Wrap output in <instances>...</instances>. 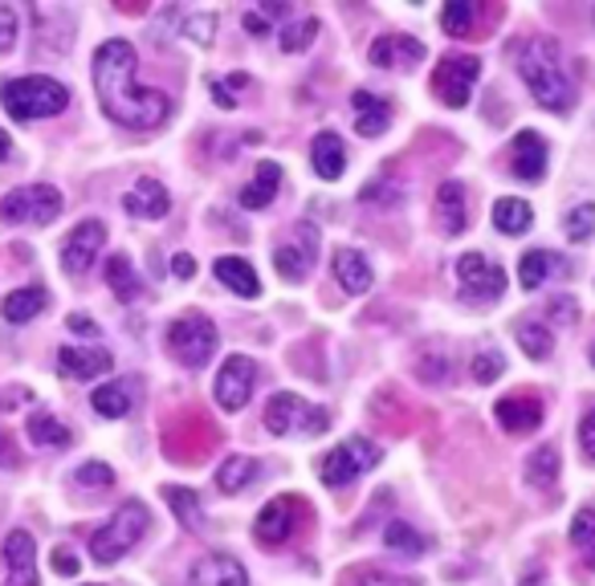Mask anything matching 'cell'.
I'll use <instances>...</instances> for the list:
<instances>
[{
    "mask_svg": "<svg viewBox=\"0 0 595 586\" xmlns=\"http://www.w3.org/2000/svg\"><path fill=\"white\" fill-rule=\"evenodd\" d=\"M135 70H140V58H135V45L123 38L102 41L99 53H94V90H99V106L106 119H114L119 126H131V131H155L164 126L172 102L160 94V90H143L135 82Z\"/></svg>",
    "mask_w": 595,
    "mask_h": 586,
    "instance_id": "6da1fadb",
    "label": "cell"
},
{
    "mask_svg": "<svg viewBox=\"0 0 595 586\" xmlns=\"http://www.w3.org/2000/svg\"><path fill=\"white\" fill-rule=\"evenodd\" d=\"M519 74L526 82V90L534 94V102L551 114H571L575 111V82L563 70L558 45L551 38H534L522 45L519 53Z\"/></svg>",
    "mask_w": 595,
    "mask_h": 586,
    "instance_id": "7a4b0ae2",
    "label": "cell"
},
{
    "mask_svg": "<svg viewBox=\"0 0 595 586\" xmlns=\"http://www.w3.org/2000/svg\"><path fill=\"white\" fill-rule=\"evenodd\" d=\"M0 102H4V111L13 114V119L29 123V119H53V114H62L70 106V90L58 78L29 74L4 82L0 86Z\"/></svg>",
    "mask_w": 595,
    "mask_h": 586,
    "instance_id": "3957f363",
    "label": "cell"
},
{
    "mask_svg": "<svg viewBox=\"0 0 595 586\" xmlns=\"http://www.w3.org/2000/svg\"><path fill=\"white\" fill-rule=\"evenodd\" d=\"M147 522H152V513H147L143 501H123V505L114 510L111 522L90 537V554H94V562H99V566H111V562H119L127 549H135V542L147 534Z\"/></svg>",
    "mask_w": 595,
    "mask_h": 586,
    "instance_id": "277c9868",
    "label": "cell"
},
{
    "mask_svg": "<svg viewBox=\"0 0 595 586\" xmlns=\"http://www.w3.org/2000/svg\"><path fill=\"white\" fill-rule=\"evenodd\" d=\"M261 424H266L274 436H294V432H302V436H322V432L330 428V412L327 408L306 403L302 395H294V391H278V395L266 403V420H261Z\"/></svg>",
    "mask_w": 595,
    "mask_h": 586,
    "instance_id": "5b68a950",
    "label": "cell"
},
{
    "mask_svg": "<svg viewBox=\"0 0 595 586\" xmlns=\"http://www.w3.org/2000/svg\"><path fill=\"white\" fill-rule=\"evenodd\" d=\"M380 456H383L380 444H371L368 436H351V440H342L339 449H330V456H322L318 476H322L327 489H347L355 476H363L368 469H376Z\"/></svg>",
    "mask_w": 595,
    "mask_h": 586,
    "instance_id": "8992f818",
    "label": "cell"
},
{
    "mask_svg": "<svg viewBox=\"0 0 595 586\" xmlns=\"http://www.w3.org/2000/svg\"><path fill=\"white\" fill-rule=\"evenodd\" d=\"M58 216H62V196L50 184L13 187L0 201V220L4 225H53Z\"/></svg>",
    "mask_w": 595,
    "mask_h": 586,
    "instance_id": "52a82bcc",
    "label": "cell"
},
{
    "mask_svg": "<svg viewBox=\"0 0 595 586\" xmlns=\"http://www.w3.org/2000/svg\"><path fill=\"white\" fill-rule=\"evenodd\" d=\"M216 342H220V335L204 313H184L167 326V347L184 367H204L216 354Z\"/></svg>",
    "mask_w": 595,
    "mask_h": 586,
    "instance_id": "ba28073f",
    "label": "cell"
},
{
    "mask_svg": "<svg viewBox=\"0 0 595 586\" xmlns=\"http://www.w3.org/2000/svg\"><path fill=\"white\" fill-rule=\"evenodd\" d=\"M478 78H482V62L473 58V53H449L441 58V65L432 70V94L444 102V106H453L461 111L478 86Z\"/></svg>",
    "mask_w": 595,
    "mask_h": 586,
    "instance_id": "9c48e42d",
    "label": "cell"
},
{
    "mask_svg": "<svg viewBox=\"0 0 595 586\" xmlns=\"http://www.w3.org/2000/svg\"><path fill=\"white\" fill-rule=\"evenodd\" d=\"M456 281H461V294L473 301H497L506 294V269L482 253H465L456 261Z\"/></svg>",
    "mask_w": 595,
    "mask_h": 586,
    "instance_id": "30bf717a",
    "label": "cell"
},
{
    "mask_svg": "<svg viewBox=\"0 0 595 586\" xmlns=\"http://www.w3.org/2000/svg\"><path fill=\"white\" fill-rule=\"evenodd\" d=\"M254 383H257V362L249 354H233V359L220 367L216 374V403L225 408V412H242L249 395H254Z\"/></svg>",
    "mask_w": 595,
    "mask_h": 586,
    "instance_id": "8fae6325",
    "label": "cell"
},
{
    "mask_svg": "<svg viewBox=\"0 0 595 586\" xmlns=\"http://www.w3.org/2000/svg\"><path fill=\"white\" fill-rule=\"evenodd\" d=\"M0 570H4V586H38V542L25 530H13L4 537Z\"/></svg>",
    "mask_w": 595,
    "mask_h": 586,
    "instance_id": "7c38bea8",
    "label": "cell"
},
{
    "mask_svg": "<svg viewBox=\"0 0 595 586\" xmlns=\"http://www.w3.org/2000/svg\"><path fill=\"white\" fill-rule=\"evenodd\" d=\"M298 513H302V501L298 497H274L266 510L257 513V525H254V537L261 546H286L298 530Z\"/></svg>",
    "mask_w": 595,
    "mask_h": 586,
    "instance_id": "4fadbf2b",
    "label": "cell"
},
{
    "mask_svg": "<svg viewBox=\"0 0 595 586\" xmlns=\"http://www.w3.org/2000/svg\"><path fill=\"white\" fill-rule=\"evenodd\" d=\"M102 245H106V225H102V220H82V225L70 233V240L62 245V269L70 277H82L90 265H94Z\"/></svg>",
    "mask_w": 595,
    "mask_h": 586,
    "instance_id": "5bb4252c",
    "label": "cell"
},
{
    "mask_svg": "<svg viewBox=\"0 0 595 586\" xmlns=\"http://www.w3.org/2000/svg\"><path fill=\"white\" fill-rule=\"evenodd\" d=\"M510 172L526 179V184H538L546 175V138L538 131H519L514 143H510Z\"/></svg>",
    "mask_w": 595,
    "mask_h": 586,
    "instance_id": "9a60e30c",
    "label": "cell"
},
{
    "mask_svg": "<svg viewBox=\"0 0 595 586\" xmlns=\"http://www.w3.org/2000/svg\"><path fill=\"white\" fill-rule=\"evenodd\" d=\"M188 586H249V574L233 554H204L188 570Z\"/></svg>",
    "mask_w": 595,
    "mask_h": 586,
    "instance_id": "2e32d148",
    "label": "cell"
},
{
    "mask_svg": "<svg viewBox=\"0 0 595 586\" xmlns=\"http://www.w3.org/2000/svg\"><path fill=\"white\" fill-rule=\"evenodd\" d=\"M302 228V249L298 245H278L274 249V269H278L281 281H302L310 274V261H315L318 253V233L315 225H298Z\"/></svg>",
    "mask_w": 595,
    "mask_h": 586,
    "instance_id": "e0dca14e",
    "label": "cell"
},
{
    "mask_svg": "<svg viewBox=\"0 0 595 586\" xmlns=\"http://www.w3.org/2000/svg\"><path fill=\"white\" fill-rule=\"evenodd\" d=\"M351 106H355V126H359V135L380 138L383 131H388V123H392V102L380 99V94H371V90H355Z\"/></svg>",
    "mask_w": 595,
    "mask_h": 586,
    "instance_id": "ac0fdd59",
    "label": "cell"
},
{
    "mask_svg": "<svg viewBox=\"0 0 595 586\" xmlns=\"http://www.w3.org/2000/svg\"><path fill=\"white\" fill-rule=\"evenodd\" d=\"M424 45L417 38H408V33H388V38L371 41L368 50V62L371 65H417L424 62Z\"/></svg>",
    "mask_w": 595,
    "mask_h": 586,
    "instance_id": "d6986e66",
    "label": "cell"
},
{
    "mask_svg": "<svg viewBox=\"0 0 595 586\" xmlns=\"http://www.w3.org/2000/svg\"><path fill=\"white\" fill-rule=\"evenodd\" d=\"M114 367V359L106 350H94V347H65L58 354V371L65 379H99Z\"/></svg>",
    "mask_w": 595,
    "mask_h": 586,
    "instance_id": "ffe728a7",
    "label": "cell"
},
{
    "mask_svg": "<svg viewBox=\"0 0 595 586\" xmlns=\"http://www.w3.org/2000/svg\"><path fill=\"white\" fill-rule=\"evenodd\" d=\"M123 208H127L131 216H143V220H160V216H167V208H172V196H167V187L160 184V179H140V184L123 196Z\"/></svg>",
    "mask_w": 595,
    "mask_h": 586,
    "instance_id": "44dd1931",
    "label": "cell"
},
{
    "mask_svg": "<svg viewBox=\"0 0 595 586\" xmlns=\"http://www.w3.org/2000/svg\"><path fill=\"white\" fill-rule=\"evenodd\" d=\"M494 415L506 432H534L543 424V403L534 395H506V400H497Z\"/></svg>",
    "mask_w": 595,
    "mask_h": 586,
    "instance_id": "7402d4cb",
    "label": "cell"
},
{
    "mask_svg": "<svg viewBox=\"0 0 595 586\" xmlns=\"http://www.w3.org/2000/svg\"><path fill=\"white\" fill-rule=\"evenodd\" d=\"M465 187L456 184V179H444L437 187V225H441L444 237H456V233H465Z\"/></svg>",
    "mask_w": 595,
    "mask_h": 586,
    "instance_id": "603a6c76",
    "label": "cell"
},
{
    "mask_svg": "<svg viewBox=\"0 0 595 586\" xmlns=\"http://www.w3.org/2000/svg\"><path fill=\"white\" fill-rule=\"evenodd\" d=\"M310 163H315L318 179H342V172H347V147H342V138L335 135V131L315 135V143H310Z\"/></svg>",
    "mask_w": 595,
    "mask_h": 586,
    "instance_id": "cb8c5ba5",
    "label": "cell"
},
{
    "mask_svg": "<svg viewBox=\"0 0 595 586\" xmlns=\"http://www.w3.org/2000/svg\"><path fill=\"white\" fill-rule=\"evenodd\" d=\"M278 187H281V167H278V163L266 160V163H257L254 184H245L242 192H237V201H242V208L257 213V208H269V204H274Z\"/></svg>",
    "mask_w": 595,
    "mask_h": 586,
    "instance_id": "d4e9b609",
    "label": "cell"
},
{
    "mask_svg": "<svg viewBox=\"0 0 595 586\" xmlns=\"http://www.w3.org/2000/svg\"><path fill=\"white\" fill-rule=\"evenodd\" d=\"M330 269H335V277H339V286L347 289V294H368L371 289V265L363 261V253L355 249H339L335 257H330Z\"/></svg>",
    "mask_w": 595,
    "mask_h": 586,
    "instance_id": "484cf974",
    "label": "cell"
},
{
    "mask_svg": "<svg viewBox=\"0 0 595 586\" xmlns=\"http://www.w3.org/2000/svg\"><path fill=\"white\" fill-rule=\"evenodd\" d=\"M213 274H216V281L225 289H233L237 298H257V274H254V265L245 261V257H216V265H213Z\"/></svg>",
    "mask_w": 595,
    "mask_h": 586,
    "instance_id": "4316f807",
    "label": "cell"
},
{
    "mask_svg": "<svg viewBox=\"0 0 595 586\" xmlns=\"http://www.w3.org/2000/svg\"><path fill=\"white\" fill-rule=\"evenodd\" d=\"M90 403H94V412L106 415V420L127 415L131 403H135V379H114V383H102L99 391L90 395Z\"/></svg>",
    "mask_w": 595,
    "mask_h": 586,
    "instance_id": "83f0119b",
    "label": "cell"
},
{
    "mask_svg": "<svg viewBox=\"0 0 595 586\" xmlns=\"http://www.w3.org/2000/svg\"><path fill=\"white\" fill-rule=\"evenodd\" d=\"M45 301H50V294L41 286H25V289H17V294H9V298L0 301V313H4V322H29V318H38L41 310H45Z\"/></svg>",
    "mask_w": 595,
    "mask_h": 586,
    "instance_id": "f1b7e54d",
    "label": "cell"
},
{
    "mask_svg": "<svg viewBox=\"0 0 595 586\" xmlns=\"http://www.w3.org/2000/svg\"><path fill=\"white\" fill-rule=\"evenodd\" d=\"M106 286L119 301H135L140 298V277H135V265L123 257V253H114L111 261H106Z\"/></svg>",
    "mask_w": 595,
    "mask_h": 586,
    "instance_id": "f546056e",
    "label": "cell"
},
{
    "mask_svg": "<svg viewBox=\"0 0 595 586\" xmlns=\"http://www.w3.org/2000/svg\"><path fill=\"white\" fill-rule=\"evenodd\" d=\"M494 225L506 233V237H519V233H526V228L534 225V208L526 201H514V196H506V201L494 204Z\"/></svg>",
    "mask_w": 595,
    "mask_h": 586,
    "instance_id": "4dcf8cb0",
    "label": "cell"
},
{
    "mask_svg": "<svg viewBox=\"0 0 595 586\" xmlns=\"http://www.w3.org/2000/svg\"><path fill=\"white\" fill-rule=\"evenodd\" d=\"M558 481V449L555 444H543L526 456V485L534 489H551Z\"/></svg>",
    "mask_w": 595,
    "mask_h": 586,
    "instance_id": "1f68e13d",
    "label": "cell"
},
{
    "mask_svg": "<svg viewBox=\"0 0 595 586\" xmlns=\"http://www.w3.org/2000/svg\"><path fill=\"white\" fill-rule=\"evenodd\" d=\"M257 473H261V469H257L254 456H228V461L216 469V489H220V493H242Z\"/></svg>",
    "mask_w": 595,
    "mask_h": 586,
    "instance_id": "d6a6232c",
    "label": "cell"
},
{
    "mask_svg": "<svg viewBox=\"0 0 595 586\" xmlns=\"http://www.w3.org/2000/svg\"><path fill=\"white\" fill-rule=\"evenodd\" d=\"M563 257H555V253H546V249H534V253H526L522 257V265H519V281H522V289H538L546 281V274H555V269H563Z\"/></svg>",
    "mask_w": 595,
    "mask_h": 586,
    "instance_id": "836d02e7",
    "label": "cell"
},
{
    "mask_svg": "<svg viewBox=\"0 0 595 586\" xmlns=\"http://www.w3.org/2000/svg\"><path fill=\"white\" fill-rule=\"evenodd\" d=\"M383 546L396 549V554H404V558H420L429 542H424V534H417L408 522H396V517H392V522H388V530H383Z\"/></svg>",
    "mask_w": 595,
    "mask_h": 586,
    "instance_id": "e575fe53",
    "label": "cell"
},
{
    "mask_svg": "<svg viewBox=\"0 0 595 586\" xmlns=\"http://www.w3.org/2000/svg\"><path fill=\"white\" fill-rule=\"evenodd\" d=\"M29 440L38 444V449H65L70 444V428L62 420H53V415H33L29 420Z\"/></svg>",
    "mask_w": 595,
    "mask_h": 586,
    "instance_id": "d590c367",
    "label": "cell"
},
{
    "mask_svg": "<svg viewBox=\"0 0 595 586\" xmlns=\"http://www.w3.org/2000/svg\"><path fill=\"white\" fill-rule=\"evenodd\" d=\"M164 497H167V505L176 510V517L188 530H201V522H204V510H201V497L192 493V489H184V485H167L164 489Z\"/></svg>",
    "mask_w": 595,
    "mask_h": 586,
    "instance_id": "8d00e7d4",
    "label": "cell"
},
{
    "mask_svg": "<svg viewBox=\"0 0 595 586\" xmlns=\"http://www.w3.org/2000/svg\"><path fill=\"white\" fill-rule=\"evenodd\" d=\"M473 21H478V4L473 0H449L441 13V29L449 33V38H461V33H469L473 29Z\"/></svg>",
    "mask_w": 595,
    "mask_h": 586,
    "instance_id": "74e56055",
    "label": "cell"
},
{
    "mask_svg": "<svg viewBox=\"0 0 595 586\" xmlns=\"http://www.w3.org/2000/svg\"><path fill=\"white\" fill-rule=\"evenodd\" d=\"M514 338H519V347L526 350V359H551V330L538 322H522L519 330H514Z\"/></svg>",
    "mask_w": 595,
    "mask_h": 586,
    "instance_id": "f35d334b",
    "label": "cell"
},
{
    "mask_svg": "<svg viewBox=\"0 0 595 586\" xmlns=\"http://www.w3.org/2000/svg\"><path fill=\"white\" fill-rule=\"evenodd\" d=\"M595 233V204H579V208H571L567 213V237L575 240V245H583V240Z\"/></svg>",
    "mask_w": 595,
    "mask_h": 586,
    "instance_id": "ab89813d",
    "label": "cell"
},
{
    "mask_svg": "<svg viewBox=\"0 0 595 586\" xmlns=\"http://www.w3.org/2000/svg\"><path fill=\"white\" fill-rule=\"evenodd\" d=\"M315 33H318V21H315V17H302L298 25H290L286 33H281V50H286V53L306 50V45L315 41Z\"/></svg>",
    "mask_w": 595,
    "mask_h": 586,
    "instance_id": "60d3db41",
    "label": "cell"
},
{
    "mask_svg": "<svg viewBox=\"0 0 595 586\" xmlns=\"http://www.w3.org/2000/svg\"><path fill=\"white\" fill-rule=\"evenodd\" d=\"M502 371H506V359H502L497 350H482V354L473 359V379H478V383H494V379H502Z\"/></svg>",
    "mask_w": 595,
    "mask_h": 586,
    "instance_id": "b9f144b4",
    "label": "cell"
},
{
    "mask_svg": "<svg viewBox=\"0 0 595 586\" xmlns=\"http://www.w3.org/2000/svg\"><path fill=\"white\" fill-rule=\"evenodd\" d=\"M571 542L583 549H592L595 542V510H579L575 513V522H571Z\"/></svg>",
    "mask_w": 595,
    "mask_h": 586,
    "instance_id": "7bdbcfd3",
    "label": "cell"
},
{
    "mask_svg": "<svg viewBox=\"0 0 595 586\" xmlns=\"http://www.w3.org/2000/svg\"><path fill=\"white\" fill-rule=\"evenodd\" d=\"M78 485H114V473H111V464H102V461H90L82 464L74 473Z\"/></svg>",
    "mask_w": 595,
    "mask_h": 586,
    "instance_id": "ee69618b",
    "label": "cell"
},
{
    "mask_svg": "<svg viewBox=\"0 0 595 586\" xmlns=\"http://www.w3.org/2000/svg\"><path fill=\"white\" fill-rule=\"evenodd\" d=\"M213 29H216V17L213 13H201V17H188L184 33H188L192 41H201V45H213Z\"/></svg>",
    "mask_w": 595,
    "mask_h": 586,
    "instance_id": "f6af8a7d",
    "label": "cell"
},
{
    "mask_svg": "<svg viewBox=\"0 0 595 586\" xmlns=\"http://www.w3.org/2000/svg\"><path fill=\"white\" fill-rule=\"evenodd\" d=\"M17 45V9L0 4V53H9Z\"/></svg>",
    "mask_w": 595,
    "mask_h": 586,
    "instance_id": "bcb514c9",
    "label": "cell"
},
{
    "mask_svg": "<svg viewBox=\"0 0 595 586\" xmlns=\"http://www.w3.org/2000/svg\"><path fill=\"white\" fill-rule=\"evenodd\" d=\"M233 86H245V78L237 74L233 78V82H220V78H213V82H208V90H213V99H216V106H237V99H233Z\"/></svg>",
    "mask_w": 595,
    "mask_h": 586,
    "instance_id": "7dc6e473",
    "label": "cell"
},
{
    "mask_svg": "<svg viewBox=\"0 0 595 586\" xmlns=\"http://www.w3.org/2000/svg\"><path fill=\"white\" fill-rule=\"evenodd\" d=\"M359 586H420L417 578H396V574L383 570H363L359 574Z\"/></svg>",
    "mask_w": 595,
    "mask_h": 586,
    "instance_id": "c3c4849f",
    "label": "cell"
},
{
    "mask_svg": "<svg viewBox=\"0 0 595 586\" xmlns=\"http://www.w3.org/2000/svg\"><path fill=\"white\" fill-rule=\"evenodd\" d=\"M70 330H74L78 338H99V322L90 318V313H70Z\"/></svg>",
    "mask_w": 595,
    "mask_h": 586,
    "instance_id": "681fc988",
    "label": "cell"
},
{
    "mask_svg": "<svg viewBox=\"0 0 595 586\" xmlns=\"http://www.w3.org/2000/svg\"><path fill=\"white\" fill-rule=\"evenodd\" d=\"M53 570L62 574V578H65V574L74 578V574H78V558H74V549H65V546H58V549H53Z\"/></svg>",
    "mask_w": 595,
    "mask_h": 586,
    "instance_id": "f907efd6",
    "label": "cell"
},
{
    "mask_svg": "<svg viewBox=\"0 0 595 586\" xmlns=\"http://www.w3.org/2000/svg\"><path fill=\"white\" fill-rule=\"evenodd\" d=\"M579 444H583V452H587V461H595V412L583 415V424H579Z\"/></svg>",
    "mask_w": 595,
    "mask_h": 586,
    "instance_id": "816d5d0a",
    "label": "cell"
},
{
    "mask_svg": "<svg viewBox=\"0 0 595 586\" xmlns=\"http://www.w3.org/2000/svg\"><path fill=\"white\" fill-rule=\"evenodd\" d=\"M245 29L254 33V38H266V33H274V25H269V17L257 9V13H245Z\"/></svg>",
    "mask_w": 595,
    "mask_h": 586,
    "instance_id": "f5cc1de1",
    "label": "cell"
},
{
    "mask_svg": "<svg viewBox=\"0 0 595 586\" xmlns=\"http://www.w3.org/2000/svg\"><path fill=\"white\" fill-rule=\"evenodd\" d=\"M172 274H176V277H184V281H188V277L196 274V261H192L188 253H176V257H172Z\"/></svg>",
    "mask_w": 595,
    "mask_h": 586,
    "instance_id": "db71d44e",
    "label": "cell"
},
{
    "mask_svg": "<svg viewBox=\"0 0 595 586\" xmlns=\"http://www.w3.org/2000/svg\"><path fill=\"white\" fill-rule=\"evenodd\" d=\"M551 313H555V318H563V322H575V306H571V298L551 301Z\"/></svg>",
    "mask_w": 595,
    "mask_h": 586,
    "instance_id": "11a10c76",
    "label": "cell"
},
{
    "mask_svg": "<svg viewBox=\"0 0 595 586\" xmlns=\"http://www.w3.org/2000/svg\"><path fill=\"white\" fill-rule=\"evenodd\" d=\"M9 155H13V143H9V135H4V131H0V163L9 160Z\"/></svg>",
    "mask_w": 595,
    "mask_h": 586,
    "instance_id": "9f6ffc18",
    "label": "cell"
},
{
    "mask_svg": "<svg viewBox=\"0 0 595 586\" xmlns=\"http://www.w3.org/2000/svg\"><path fill=\"white\" fill-rule=\"evenodd\" d=\"M587 566H592V570H595V546H592V554H587Z\"/></svg>",
    "mask_w": 595,
    "mask_h": 586,
    "instance_id": "6f0895ef",
    "label": "cell"
},
{
    "mask_svg": "<svg viewBox=\"0 0 595 586\" xmlns=\"http://www.w3.org/2000/svg\"><path fill=\"white\" fill-rule=\"evenodd\" d=\"M592 362H595V350H592Z\"/></svg>",
    "mask_w": 595,
    "mask_h": 586,
    "instance_id": "680465c9",
    "label": "cell"
}]
</instances>
